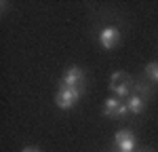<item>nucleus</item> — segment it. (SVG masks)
Returning a JSON list of instances; mask_svg holds the SVG:
<instances>
[{"instance_id":"obj_2","label":"nucleus","mask_w":158,"mask_h":152,"mask_svg":"<svg viewBox=\"0 0 158 152\" xmlns=\"http://www.w3.org/2000/svg\"><path fill=\"white\" fill-rule=\"evenodd\" d=\"M120 38H122L120 30L114 27V25H108V27H101V30H99V44H101L103 51L116 49V47L120 44Z\"/></svg>"},{"instance_id":"obj_9","label":"nucleus","mask_w":158,"mask_h":152,"mask_svg":"<svg viewBox=\"0 0 158 152\" xmlns=\"http://www.w3.org/2000/svg\"><path fill=\"white\" fill-rule=\"evenodd\" d=\"M127 72H114V74L110 76V82H118V80H122V78H127Z\"/></svg>"},{"instance_id":"obj_1","label":"nucleus","mask_w":158,"mask_h":152,"mask_svg":"<svg viewBox=\"0 0 158 152\" xmlns=\"http://www.w3.org/2000/svg\"><path fill=\"white\" fill-rule=\"evenodd\" d=\"M82 89L85 87H59V91L55 93V103L61 110L74 108L80 99V95H82Z\"/></svg>"},{"instance_id":"obj_5","label":"nucleus","mask_w":158,"mask_h":152,"mask_svg":"<svg viewBox=\"0 0 158 152\" xmlns=\"http://www.w3.org/2000/svg\"><path fill=\"white\" fill-rule=\"evenodd\" d=\"M110 89H112V91H114L118 97H131V95H133L131 91L135 89V85L131 82V78L127 76V78L118 80V82H110Z\"/></svg>"},{"instance_id":"obj_3","label":"nucleus","mask_w":158,"mask_h":152,"mask_svg":"<svg viewBox=\"0 0 158 152\" xmlns=\"http://www.w3.org/2000/svg\"><path fill=\"white\" fill-rule=\"evenodd\" d=\"M114 144H116V150L118 152H135L137 150V137H135L133 131H129V129L116 131Z\"/></svg>"},{"instance_id":"obj_4","label":"nucleus","mask_w":158,"mask_h":152,"mask_svg":"<svg viewBox=\"0 0 158 152\" xmlns=\"http://www.w3.org/2000/svg\"><path fill=\"white\" fill-rule=\"evenodd\" d=\"M59 87H85V70L80 68H68L61 76Z\"/></svg>"},{"instance_id":"obj_6","label":"nucleus","mask_w":158,"mask_h":152,"mask_svg":"<svg viewBox=\"0 0 158 152\" xmlns=\"http://www.w3.org/2000/svg\"><path fill=\"white\" fill-rule=\"evenodd\" d=\"M127 106H129V112L131 114H141L143 110H146V95L133 93V95L127 99Z\"/></svg>"},{"instance_id":"obj_7","label":"nucleus","mask_w":158,"mask_h":152,"mask_svg":"<svg viewBox=\"0 0 158 152\" xmlns=\"http://www.w3.org/2000/svg\"><path fill=\"white\" fill-rule=\"evenodd\" d=\"M122 101L118 97H108V99L103 101V116H108V118H118V110H120Z\"/></svg>"},{"instance_id":"obj_8","label":"nucleus","mask_w":158,"mask_h":152,"mask_svg":"<svg viewBox=\"0 0 158 152\" xmlns=\"http://www.w3.org/2000/svg\"><path fill=\"white\" fill-rule=\"evenodd\" d=\"M143 74L152 80V82H158V61H150L143 70Z\"/></svg>"},{"instance_id":"obj_10","label":"nucleus","mask_w":158,"mask_h":152,"mask_svg":"<svg viewBox=\"0 0 158 152\" xmlns=\"http://www.w3.org/2000/svg\"><path fill=\"white\" fill-rule=\"evenodd\" d=\"M23 152H40V150H38V148H32V146H30V148H23Z\"/></svg>"},{"instance_id":"obj_11","label":"nucleus","mask_w":158,"mask_h":152,"mask_svg":"<svg viewBox=\"0 0 158 152\" xmlns=\"http://www.w3.org/2000/svg\"><path fill=\"white\" fill-rule=\"evenodd\" d=\"M143 152H148V150H143Z\"/></svg>"}]
</instances>
